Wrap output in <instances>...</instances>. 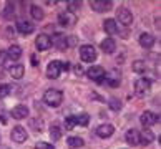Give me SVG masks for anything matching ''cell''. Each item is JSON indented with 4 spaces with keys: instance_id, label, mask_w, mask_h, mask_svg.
I'll return each mask as SVG.
<instances>
[{
    "instance_id": "obj_13",
    "label": "cell",
    "mask_w": 161,
    "mask_h": 149,
    "mask_svg": "<svg viewBox=\"0 0 161 149\" xmlns=\"http://www.w3.org/2000/svg\"><path fill=\"white\" fill-rule=\"evenodd\" d=\"M50 40H52V45H55L58 50H65L68 46L67 37L62 35V33H55V35H53V38H50Z\"/></svg>"
},
{
    "instance_id": "obj_32",
    "label": "cell",
    "mask_w": 161,
    "mask_h": 149,
    "mask_svg": "<svg viewBox=\"0 0 161 149\" xmlns=\"http://www.w3.org/2000/svg\"><path fill=\"white\" fill-rule=\"evenodd\" d=\"M12 93V86L10 85H0V98H7L8 94Z\"/></svg>"
},
{
    "instance_id": "obj_36",
    "label": "cell",
    "mask_w": 161,
    "mask_h": 149,
    "mask_svg": "<svg viewBox=\"0 0 161 149\" xmlns=\"http://www.w3.org/2000/svg\"><path fill=\"white\" fill-rule=\"evenodd\" d=\"M35 149H55L52 144H48V142H38L37 146H35Z\"/></svg>"
},
{
    "instance_id": "obj_6",
    "label": "cell",
    "mask_w": 161,
    "mask_h": 149,
    "mask_svg": "<svg viewBox=\"0 0 161 149\" xmlns=\"http://www.w3.org/2000/svg\"><path fill=\"white\" fill-rule=\"evenodd\" d=\"M150 88H151V81L148 78H140L135 83V91L138 96H145V94L150 91Z\"/></svg>"
},
{
    "instance_id": "obj_26",
    "label": "cell",
    "mask_w": 161,
    "mask_h": 149,
    "mask_svg": "<svg viewBox=\"0 0 161 149\" xmlns=\"http://www.w3.org/2000/svg\"><path fill=\"white\" fill-rule=\"evenodd\" d=\"M140 139H141L143 144H150L151 141H154V136H153V133L150 129H145V131H143V134H140Z\"/></svg>"
},
{
    "instance_id": "obj_25",
    "label": "cell",
    "mask_w": 161,
    "mask_h": 149,
    "mask_svg": "<svg viewBox=\"0 0 161 149\" xmlns=\"http://www.w3.org/2000/svg\"><path fill=\"white\" fill-rule=\"evenodd\" d=\"M67 142H68V146L71 147V149H75V147H81L85 142H83V139L81 138H78V136H71V138H68L67 139Z\"/></svg>"
},
{
    "instance_id": "obj_11",
    "label": "cell",
    "mask_w": 161,
    "mask_h": 149,
    "mask_svg": "<svg viewBox=\"0 0 161 149\" xmlns=\"http://www.w3.org/2000/svg\"><path fill=\"white\" fill-rule=\"evenodd\" d=\"M35 45H37V48L40 51H45V50H48L50 46H52V40L48 35H45V33H42L37 37V40H35Z\"/></svg>"
},
{
    "instance_id": "obj_21",
    "label": "cell",
    "mask_w": 161,
    "mask_h": 149,
    "mask_svg": "<svg viewBox=\"0 0 161 149\" xmlns=\"http://www.w3.org/2000/svg\"><path fill=\"white\" fill-rule=\"evenodd\" d=\"M115 48H116V43L113 38H105L101 41V50H103V53H113Z\"/></svg>"
},
{
    "instance_id": "obj_12",
    "label": "cell",
    "mask_w": 161,
    "mask_h": 149,
    "mask_svg": "<svg viewBox=\"0 0 161 149\" xmlns=\"http://www.w3.org/2000/svg\"><path fill=\"white\" fill-rule=\"evenodd\" d=\"M101 85H108L111 88H116L120 85V73L116 75V71H111L110 75H105L103 81H101Z\"/></svg>"
},
{
    "instance_id": "obj_33",
    "label": "cell",
    "mask_w": 161,
    "mask_h": 149,
    "mask_svg": "<svg viewBox=\"0 0 161 149\" xmlns=\"http://www.w3.org/2000/svg\"><path fill=\"white\" fill-rule=\"evenodd\" d=\"M67 7L70 8L68 12H71V13H73V12H76V10L81 7V2H76V0H70V2H67Z\"/></svg>"
},
{
    "instance_id": "obj_22",
    "label": "cell",
    "mask_w": 161,
    "mask_h": 149,
    "mask_svg": "<svg viewBox=\"0 0 161 149\" xmlns=\"http://www.w3.org/2000/svg\"><path fill=\"white\" fill-rule=\"evenodd\" d=\"M7 56L12 60V61H15V60H19L22 56V48L19 45H12L10 48L7 50Z\"/></svg>"
},
{
    "instance_id": "obj_37",
    "label": "cell",
    "mask_w": 161,
    "mask_h": 149,
    "mask_svg": "<svg viewBox=\"0 0 161 149\" xmlns=\"http://www.w3.org/2000/svg\"><path fill=\"white\" fill-rule=\"evenodd\" d=\"M32 65H33V67H37V65H38V61H37V58H35V55H32Z\"/></svg>"
},
{
    "instance_id": "obj_16",
    "label": "cell",
    "mask_w": 161,
    "mask_h": 149,
    "mask_svg": "<svg viewBox=\"0 0 161 149\" xmlns=\"http://www.w3.org/2000/svg\"><path fill=\"white\" fill-rule=\"evenodd\" d=\"M27 116H28V108L25 104H19V106H15V108L12 109V118L14 119H23Z\"/></svg>"
},
{
    "instance_id": "obj_1",
    "label": "cell",
    "mask_w": 161,
    "mask_h": 149,
    "mask_svg": "<svg viewBox=\"0 0 161 149\" xmlns=\"http://www.w3.org/2000/svg\"><path fill=\"white\" fill-rule=\"evenodd\" d=\"M43 101L52 108H58L63 101V93L60 89H47L43 94Z\"/></svg>"
},
{
    "instance_id": "obj_9",
    "label": "cell",
    "mask_w": 161,
    "mask_h": 149,
    "mask_svg": "<svg viewBox=\"0 0 161 149\" xmlns=\"http://www.w3.org/2000/svg\"><path fill=\"white\" fill-rule=\"evenodd\" d=\"M86 75H88V78H90V80L97 81V83H101L106 73H105V70L101 67H92L90 70L86 71Z\"/></svg>"
},
{
    "instance_id": "obj_35",
    "label": "cell",
    "mask_w": 161,
    "mask_h": 149,
    "mask_svg": "<svg viewBox=\"0 0 161 149\" xmlns=\"http://www.w3.org/2000/svg\"><path fill=\"white\" fill-rule=\"evenodd\" d=\"M108 104H110V108L113 111H120L121 109V101H118V99H110Z\"/></svg>"
},
{
    "instance_id": "obj_29",
    "label": "cell",
    "mask_w": 161,
    "mask_h": 149,
    "mask_svg": "<svg viewBox=\"0 0 161 149\" xmlns=\"http://www.w3.org/2000/svg\"><path fill=\"white\" fill-rule=\"evenodd\" d=\"M10 61L12 60L7 56V51H0V67L2 68H10Z\"/></svg>"
},
{
    "instance_id": "obj_39",
    "label": "cell",
    "mask_w": 161,
    "mask_h": 149,
    "mask_svg": "<svg viewBox=\"0 0 161 149\" xmlns=\"http://www.w3.org/2000/svg\"><path fill=\"white\" fill-rule=\"evenodd\" d=\"M0 149H8L7 146H0Z\"/></svg>"
},
{
    "instance_id": "obj_38",
    "label": "cell",
    "mask_w": 161,
    "mask_h": 149,
    "mask_svg": "<svg viewBox=\"0 0 161 149\" xmlns=\"http://www.w3.org/2000/svg\"><path fill=\"white\" fill-rule=\"evenodd\" d=\"M75 73H76V75H80V73H83V70H81V67H76V68H75Z\"/></svg>"
},
{
    "instance_id": "obj_17",
    "label": "cell",
    "mask_w": 161,
    "mask_h": 149,
    "mask_svg": "<svg viewBox=\"0 0 161 149\" xmlns=\"http://www.w3.org/2000/svg\"><path fill=\"white\" fill-rule=\"evenodd\" d=\"M113 133H115V128H113L111 124H100L97 128V134L100 138H110Z\"/></svg>"
},
{
    "instance_id": "obj_23",
    "label": "cell",
    "mask_w": 161,
    "mask_h": 149,
    "mask_svg": "<svg viewBox=\"0 0 161 149\" xmlns=\"http://www.w3.org/2000/svg\"><path fill=\"white\" fill-rule=\"evenodd\" d=\"M50 138H52V141H58L62 138V128H60V124H58V123H52V126H50Z\"/></svg>"
},
{
    "instance_id": "obj_14",
    "label": "cell",
    "mask_w": 161,
    "mask_h": 149,
    "mask_svg": "<svg viewBox=\"0 0 161 149\" xmlns=\"http://www.w3.org/2000/svg\"><path fill=\"white\" fill-rule=\"evenodd\" d=\"M125 139H126V142H128V144H131V146H138V144H141L140 133H138L136 129L126 131V134H125Z\"/></svg>"
},
{
    "instance_id": "obj_8",
    "label": "cell",
    "mask_w": 161,
    "mask_h": 149,
    "mask_svg": "<svg viewBox=\"0 0 161 149\" xmlns=\"http://www.w3.org/2000/svg\"><path fill=\"white\" fill-rule=\"evenodd\" d=\"M27 139H28V134H27L25 128L15 126L14 129H12V141H15V142H19V144H22V142H25Z\"/></svg>"
},
{
    "instance_id": "obj_7",
    "label": "cell",
    "mask_w": 161,
    "mask_h": 149,
    "mask_svg": "<svg viewBox=\"0 0 161 149\" xmlns=\"http://www.w3.org/2000/svg\"><path fill=\"white\" fill-rule=\"evenodd\" d=\"M140 121H141V124H143V128L148 129L150 126H153L154 123H158V121H159V116H158V114H154L153 111H145V113L141 114Z\"/></svg>"
},
{
    "instance_id": "obj_31",
    "label": "cell",
    "mask_w": 161,
    "mask_h": 149,
    "mask_svg": "<svg viewBox=\"0 0 161 149\" xmlns=\"http://www.w3.org/2000/svg\"><path fill=\"white\" fill-rule=\"evenodd\" d=\"M30 128L33 129V131H40L43 129V121H42V119H32L30 121Z\"/></svg>"
},
{
    "instance_id": "obj_3",
    "label": "cell",
    "mask_w": 161,
    "mask_h": 149,
    "mask_svg": "<svg viewBox=\"0 0 161 149\" xmlns=\"http://www.w3.org/2000/svg\"><path fill=\"white\" fill-rule=\"evenodd\" d=\"M62 70H63V61L60 60H53V61L48 63V67H47V76L52 80H57L58 76L62 75Z\"/></svg>"
},
{
    "instance_id": "obj_2",
    "label": "cell",
    "mask_w": 161,
    "mask_h": 149,
    "mask_svg": "<svg viewBox=\"0 0 161 149\" xmlns=\"http://www.w3.org/2000/svg\"><path fill=\"white\" fill-rule=\"evenodd\" d=\"M80 58L85 63H92L97 60V50L93 45H81L80 46Z\"/></svg>"
},
{
    "instance_id": "obj_18",
    "label": "cell",
    "mask_w": 161,
    "mask_h": 149,
    "mask_svg": "<svg viewBox=\"0 0 161 149\" xmlns=\"http://www.w3.org/2000/svg\"><path fill=\"white\" fill-rule=\"evenodd\" d=\"M103 28H105V32L108 35H116L118 33V23L113 19H106L103 22Z\"/></svg>"
},
{
    "instance_id": "obj_19",
    "label": "cell",
    "mask_w": 161,
    "mask_h": 149,
    "mask_svg": "<svg viewBox=\"0 0 161 149\" xmlns=\"http://www.w3.org/2000/svg\"><path fill=\"white\" fill-rule=\"evenodd\" d=\"M140 45L143 48H151L154 45V37L151 33H141L140 35Z\"/></svg>"
},
{
    "instance_id": "obj_28",
    "label": "cell",
    "mask_w": 161,
    "mask_h": 149,
    "mask_svg": "<svg viewBox=\"0 0 161 149\" xmlns=\"http://www.w3.org/2000/svg\"><path fill=\"white\" fill-rule=\"evenodd\" d=\"M30 12H32V17H33V20H42V19L45 17L43 10H42L40 7H37V5H33V7L30 8Z\"/></svg>"
},
{
    "instance_id": "obj_5",
    "label": "cell",
    "mask_w": 161,
    "mask_h": 149,
    "mask_svg": "<svg viewBox=\"0 0 161 149\" xmlns=\"http://www.w3.org/2000/svg\"><path fill=\"white\" fill-rule=\"evenodd\" d=\"M58 22H60V25H62V27L70 28V27H73V25H75L76 17H75V13H71V12L65 10V12H62V13L58 15Z\"/></svg>"
},
{
    "instance_id": "obj_20",
    "label": "cell",
    "mask_w": 161,
    "mask_h": 149,
    "mask_svg": "<svg viewBox=\"0 0 161 149\" xmlns=\"http://www.w3.org/2000/svg\"><path fill=\"white\" fill-rule=\"evenodd\" d=\"M8 73L12 78H15V80H20L23 75H25V68L22 67V65H12V67L8 68Z\"/></svg>"
},
{
    "instance_id": "obj_4",
    "label": "cell",
    "mask_w": 161,
    "mask_h": 149,
    "mask_svg": "<svg viewBox=\"0 0 161 149\" xmlns=\"http://www.w3.org/2000/svg\"><path fill=\"white\" fill-rule=\"evenodd\" d=\"M116 19H118V22H120L121 25L128 27V25L133 23V13H131L126 7H120L118 12H116Z\"/></svg>"
},
{
    "instance_id": "obj_27",
    "label": "cell",
    "mask_w": 161,
    "mask_h": 149,
    "mask_svg": "<svg viewBox=\"0 0 161 149\" xmlns=\"http://www.w3.org/2000/svg\"><path fill=\"white\" fill-rule=\"evenodd\" d=\"M131 68H133L135 73H145L146 65H145V61H141V60H136V61H133V65H131Z\"/></svg>"
},
{
    "instance_id": "obj_30",
    "label": "cell",
    "mask_w": 161,
    "mask_h": 149,
    "mask_svg": "<svg viewBox=\"0 0 161 149\" xmlns=\"http://www.w3.org/2000/svg\"><path fill=\"white\" fill-rule=\"evenodd\" d=\"M63 126H65V129L67 131H70V129H73L76 124H75V118H73V114H70V116H67L65 118V123H63Z\"/></svg>"
},
{
    "instance_id": "obj_10",
    "label": "cell",
    "mask_w": 161,
    "mask_h": 149,
    "mask_svg": "<svg viewBox=\"0 0 161 149\" xmlns=\"http://www.w3.org/2000/svg\"><path fill=\"white\" fill-rule=\"evenodd\" d=\"M90 7L95 12H108V10H111L113 3L110 0H93V2H90Z\"/></svg>"
},
{
    "instance_id": "obj_15",
    "label": "cell",
    "mask_w": 161,
    "mask_h": 149,
    "mask_svg": "<svg viewBox=\"0 0 161 149\" xmlns=\"http://www.w3.org/2000/svg\"><path fill=\"white\" fill-rule=\"evenodd\" d=\"M17 30L22 33V35H30V33H33V30H35V27L32 25L30 22H25V20H19L17 22Z\"/></svg>"
},
{
    "instance_id": "obj_34",
    "label": "cell",
    "mask_w": 161,
    "mask_h": 149,
    "mask_svg": "<svg viewBox=\"0 0 161 149\" xmlns=\"http://www.w3.org/2000/svg\"><path fill=\"white\" fill-rule=\"evenodd\" d=\"M14 7H15V5L14 3H7V5H5V10H3V17H7V19H10V17L12 15H14Z\"/></svg>"
},
{
    "instance_id": "obj_24",
    "label": "cell",
    "mask_w": 161,
    "mask_h": 149,
    "mask_svg": "<svg viewBox=\"0 0 161 149\" xmlns=\"http://www.w3.org/2000/svg\"><path fill=\"white\" fill-rule=\"evenodd\" d=\"M73 118H75V124H78V126H88V123H90V116H88L86 113L73 114Z\"/></svg>"
}]
</instances>
